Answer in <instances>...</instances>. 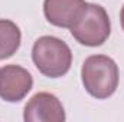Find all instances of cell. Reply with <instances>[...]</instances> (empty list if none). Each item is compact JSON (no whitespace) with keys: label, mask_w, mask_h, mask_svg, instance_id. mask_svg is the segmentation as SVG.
<instances>
[{"label":"cell","mask_w":124,"mask_h":122,"mask_svg":"<svg viewBox=\"0 0 124 122\" xmlns=\"http://www.w3.org/2000/svg\"><path fill=\"white\" fill-rule=\"evenodd\" d=\"M33 88L31 72L19 65L0 68V98L6 102H20Z\"/></svg>","instance_id":"obj_5"},{"label":"cell","mask_w":124,"mask_h":122,"mask_svg":"<svg viewBox=\"0 0 124 122\" xmlns=\"http://www.w3.org/2000/svg\"><path fill=\"white\" fill-rule=\"evenodd\" d=\"M120 22H121V27H123V30H124V4H123V7H121V12H120Z\"/></svg>","instance_id":"obj_8"},{"label":"cell","mask_w":124,"mask_h":122,"mask_svg":"<svg viewBox=\"0 0 124 122\" xmlns=\"http://www.w3.org/2000/svg\"><path fill=\"white\" fill-rule=\"evenodd\" d=\"M85 4V0H45L43 14L51 25L71 29L82 13Z\"/></svg>","instance_id":"obj_6"},{"label":"cell","mask_w":124,"mask_h":122,"mask_svg":"<svg viewBox=\"0 0 124 122\" xmlns=\"http://www.w3.org/2000/svg\"><path fill=\"white\" fill-rule=\"evenodd\" d=\"M26 122H63L66 119L62 102L51 92H38L28 101L23 111Z\"/></svg>","instance_id":"obj_4"},{"label":"cell","mask_w":124,"mask_h":122,"mask_svg":"<svg viewBox=\"0 0 124 122\" xmlns=\"http://www.w3.org/2000/svg\"><path fill=\"white\" fill-rule=\"evenodd\" d=\"M72 37L82 46L97 47L111 34V22L107 10L95 3H87L82 13L71 27Z\"/></svg>","instance_id":"obj_3"},{"label":"cell","mask_w":124,"mask_h":122,"mask_svg":"<svg viewBox=\"0 0 124 122\" xmlns=\"http://www.w3.org/2000/svg\"><path fill=\"white\" fill-rule=\"evenodd\" d=\"M32 61L43 76L56 79L69 72L72 65V52L59 37L40 36L33 43Z\"/></svg>","instance_id":"obj_2"},{"label":"cell","mask_w":124,"mask_h":122,"mask_svg":"<svg viewBox=\"0 0 124 122\" xmlns=\"http://www.w3.org/2000/svg\"><path fill=\"white\" fill-rule=\"evenodd\" d=\"M22 33L19 26L7 19H0V61L12 58L20 47Z\"/></svg>","instance_id":"obj_7"},{"label":"cell","mask_w":124,"mask_h":122,"mask_svg":"<svg viewBox=\"0 0 124 122\" xmlns=\"http://www.w3.org/2000/svg\"><path fill=\"white\" fill-rule=\"evenodd\" d=\"M81 81L93 98L108 99L117 91L120 72L116 61L105 55L88 56L81 68Z\"/></svg>","instance_id":"obj_1"}]
</instances>
